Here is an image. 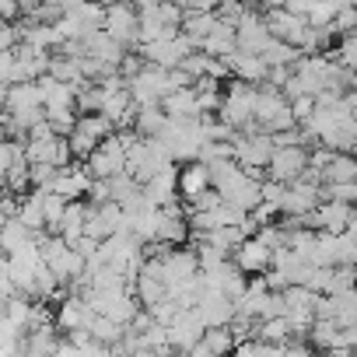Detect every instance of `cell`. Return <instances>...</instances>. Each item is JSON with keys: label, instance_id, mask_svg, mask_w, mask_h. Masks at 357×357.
<instances>
[{"label": "cell", "instance_id": "obj_1", "mask_svg": "<svg viewBox=\"0 0 357 357\" xmlns=\"http://www.w3.org/2000/svg\"><path fill=\"white\" fill-rule=\"evenodd\" d=\"M263 178H266V175H256V172H249V168H242V165L235 161V168H231L225 178H218V183H214V190L221 193L225 204L242 207V211H252V207L263 200Z\"/></svg>", "mask_w": 357, "mask_h": 357}, {"label": "cell", "instance_id": "obj_2", "mask_svg": "<svg viewBox=\"0 0 357 357\" xmlns=\"http://www.w3.org/2000/svg\"><path fill=\"white\" fill-rule=\"evenodd\" d=\"M218 116H221L228 126H235V130H242L245 123H252V119H256V84H249V81H242V77H231L228 91L221 95Z\"/></svg>", "mask_w": 357, "mask_h": 357}, {"label": "cell", "instance_id": "obj_3", "mask_svg": "<svg viewBox=\"0 0 357 357\" xmlns=\"http://www.w3.org/2000/svg\"><path fill=\"white\" fill-rule=\"evenodd\" d=\"M270 154H273V133L266 130H238L235 137V161L256 175H266V165H270Z\"/></svg>", "mask_w": 357, "mask_h": 357}, {"label": "cell", "instance_id": "obj_4", "mask_svg": "<svg viewBox=\"0 0 357 357\" xmlns=\"http://www.w3.org/2000/svg\"><path fill=\"white\" fill-rule=\"evenodd\" d=\"M147 63H154V67H165V70H172V67H178L193 50H200L186 32H178V36H172V39H154V43H137L133 46Z\"/></svg>", "mask_w": 357, "mask_h": 357}, {"label": "cell", "instance_id": "obj_5", "mask_svg": "<svg viewBox=\"0 0 357 357\" xmlns=\"http://www.w3.org/2000/svg\"><path fill=\"white\" fill-rule=\"evenodd\" d=\"M112 39H119L123 46H137L140 43V11L133 0H105V25H102Z\"/></svg>", "mask_w": 357, "mask_h": 357}, {"label": "cell", "instance_id": "obj_6", "mask_svg": "<svg viewBox=\"0 0 357 357\" xmlns=\"http://www.w3.org/2000/svg\"><path fill=\"white\" fill-rule=\"evenodd\" d=\"M322 204V183L312 175H301L294 183H287L284 200H280V218H305Z\"/></svg>", "mask_w": 357, "mask_h": 357}, {"label": "cell", "instance_id": "obj_7", "mask_svg": "<svg viewBox=\"0 0 357 357\" xmlns=\"http://www.w3.org/2000/svg\"><path fill=\"white\" fill-rule=\"evenodd\" d=\"M305 168H308V147L305 144H280L270 154L266 175L277 178V183H294V178L305 175Z\"/></svg>", "mask_w": 357, "mask_h": 357}, {"label": "cell", "instance_id": "obj_8", "mask_svg": "<svg viewBox=\"0 0 357 357\" xmlns=\"http://www.w3.org/2000/svg\"><path fill=\"white\" fill-rule=\"evenodd\" d=\"M193 231H190V214H186V207L183 204H165V207H158V225H154V238L151 242H168V245H186V238H190Z\"/></svg>", "mask_w": 357, "mask_h": 357}, {"label": "cell", "instance_id": "obj_9", "mask_svg": "<svg viewBox=\"0 0 357 357\" xmlns=\"http://www.w3.org/2000/svg\"><path fill=\"white\" fill-rule=\"evenodd\" d=\"M126 88H130V95H133L137 105H161V98L168 95V70L147 63L140 74H133L126 81Z\"/></svg>", "mask_w": 357, "mask_h": 357}, {"label": "cell", "instance_id": "obj_10", "mask_svg": "<svg viewBox=\"0 0 357 357\" xmlns=\"http://www.w3.org/2000/svg\"><path fill=\"white\" fill-rule=\"evenodd\" d=\"M84 161H88V168H91L95 178H109V175L126 172V147H123V140L116 137V130H112Z\"/></svg>", "mask_w": 357, "mask_h": 357}, {"label": "cell", "instance_id": "obj_11", "mask_svg": "<svg viewBox=\"0 0 357 357\" xmlns=\"http://www.w3.org/2000/svg\"><path fill=\"white\" fill-rule=\"evenodd\" d=\"M263 18H266L270 36H277V39L301 50V43L308 36V25H312L308 15H298V11H287V8H270V11H263Z\"/></svg>", "mask_w": 357, "mask_h": 357}, {"label": "cell", "instance_id": "obj_12", "mask_svg": "<svg viewBox=\"0 0 357 357\" xmlns=\"http://www.w3.org/2000/svg\"><path fill=\"white\" fill-rule=\"evenodd\" d=\"M204 322H200V315H197V308L193 305H183L178 308V315L165 326V336H168V347L172 350H186L190 354V347L204 336Z\"/></svg>", "mask_w": 357, "mask_h": 357}, {"label": "cell", "instance_id": "obj_13", "mask_svg": "<svg viewBox=\"0 0 357 357\" xmlns=\"http://www.w3.org/2000/svg\"><path fill=\"white\" fill-rule=\"evenodd\" d=\"M350 218H354V207H350V204H343V200H322L315 211H308V214L301 218V225H308V228H315V231L340 235V231H347Z\"/></svg>", "mask_w": 357, "mask_h": 357}, {"label": "cell", "instance_id": "obj_14", "mask_svg": "<svg viewBox=\"0 0 357 357\" xmlns=\"http://www.w3.org/2000/svg\"><path fill=\"white\" fill-rule=\"evenodd\" d=\"M231 259H235V266H238L242 273L259 277V273H266V270H270V263H273V249H270L259 235H245V238L235 245Z\"/></svg>", "mask_w": 357, "mask_h": 357}, {"label": "cell", "instance_id": "obj_15", "mask_svg": "<svg viewBox=\"0 0 357 357\" xmlns=\"http://www.w3.org/2000/svg\"><path fill=\"white\" fill-rule=\"evenodd\" d=\"M91 183H95V175H91L88 161H84V165H67V168H60L50 190L60 193V197H67V200H81V197H88Z\"/></svg>", "mask_w": 357, "mask_h": 357}, {"label": "cell", "instance_id": "obj_16", "mask_svg": "<svg viewBox=\"0 0 357 357\" xmlns=\"http://www.w3.org/2000/svg\"><path fill=\"white\" fill-rule=\"evenodd\" d=\"M81 43H84V53H88V56H95L98 63H105V67H112V70H119L123 56L130 53V46H123L119 39H112L105 29H98V32L84 36Z\"/></svg>", "mask_w": 357, "mask_h": 357}, {"label": "cell", "instance_id": "obj_17", "mask_svg": "<svg viewBox=\"0 0 357 357\" xmlns=\"http://www.w3.org/2000/svg\"><path fill=\"white\" fill-rule=\"evenodd\" d=\"M140 186H144V193H147V200H151L154 207L175 204V200H178V165H175V161L165 165L161 172H154L147 183H140Z\"/></svg>", "mask_w": 357, "mask_h": 357}, {"label": "cell", "instance_id": "obj_18", "mask_svg": "<svg viewBox=\"0 0 357 357\" xmlns=\"http://www.w3.org/2000/svg\"><path fill=\"white\" fill-rule=\"evenodd\" d=\"M207 190H211V168H207V161L193 158V161H186L183 168H178V200L193 204Z\"/></svg>", "mask_w": 357, "mask_h": 357}, {"label": "cell", "instance_id": "obj_19", "mask_svg": "<svg viewBox=\"0 0 357 357\" xmlns=\"http://www.w3.org/2000/svg\"><path fill=\"white\" fill-rule=\"evenodd\" d=\"M193 308H197V315H200V322H204L207 329H211V326H228V322L235 319V301L225 298V294L214 291V287H207L204 298H200Z\"/></svg>", "mask_w": 357, "mask_h": 357}, {"label": "cell", "instance_id": "obj_20", "mask_svg": "<svg viewBox=\"0 0 357 357\" xmlns=\"http://www.w3.org/2000/svg\"><path fill=\"white\" fill-rule=\"evenodd\" d=\"M95 319V308L81 298V294H67L56 308V329L74 333V329H88V322Z\"/></svg>", "mask_w": 357, "mask_h": 357}, {"label": "cell", "instance_id": "obj_21", "mask_svg": "<svg viewBox=\"0 0 357 357\" xmlns=\"http://www.w3.org/2000/svg\"><path fill=\"white\" fill-rule=\"evenodd\" d=\"M228 70H231V77H242V81H249V84H263V81H266L270 63H266L259 53L235 50V53L228 56Z\"/></svg>", "mask_w": 357, "mask_h": 357}, {"label": "cell", "instance_id": "obj_22", "mask_svg": "<svg viewBox=\"0 0 357 357\" xmlns=\"http://www.w3.org/2000/svg\"><path fill=\"white\" fill-rule=\"evenodd\" d=\"M235 350V333H231V326H211V329H204V336L190 347V354H197V357H214V354H231Z\"/></svg>", "mask_w": 357, "mask_h": 357}, {"label": "cell", "instance_id": "obj_23", "mask_svg": "<svg viewBox=\"0 0 357 357\" xmlns=\"http://www.w3.org/2000/svg\"><path fill=\"white\" fill-rule=\"evenodd\" d=\"M200 50H204V53H211V56H221V60H228V56L238 50L235 25H231V22H225V18H218V25L207 32V39L200 43Z\"/></svg>", "mask_w": 357, "mask_h": 357}, {"label": "cell", "instance_id": "obj_24", "mask_svg": "<svg viewBox=\"0 0 357 357\" xmlns=\"http://www.w3.org/2000/svg\"><path fill=\"white\" fill-rule=\"evenodd\" d=\"M133 294H137V301H140L144 308H151L154 301L168 298V284H165V280H161L154 270L140 266V270L133 273Z\"/></svg>", "mask_w": 357, "mask_h": 357}, {"label": "cell", "instance_id": "obj_25", "mask_svg": "<svg viewBox=\"0 0 357 357\" xmlns=\"http://www.w3.org/2000/svg\"><path fill=\"white\" fill-rule=\"evenodd\" d=\"M67 15L81 25L84 36H91V32H98L105 25V4H102V0H74Z\"/></svg>", "mask_w": 357, "mask_h": 357}, {"label": "cell", "instance_id": "obj_26", "mask_svg": "<svg viewBox=\"0 0 357 357\" xmlns=\"http://www.w3.org/2000/svg\"><path fill=\"white\" fill-rule=\"evenodd\" d=\"M161 109H165L168 116H204V109H200V102H197V91H193V84L168 91V95L161 98Z\"/></svg>", "mask_w": 357, "mask_h": 357}, {"label": "cell", "instance_id": "obj_27", "mask_svg": "<svg viewBox=\"0 0 357 357\" xmlns=\"http://www.w3.org/2000/svg\"><path fill=\"white\" fill-rule=\"evenodd\" d=\"M15 218H18L25 228H32V231H46V214H43V190H32V193L18 197V211H15Z\"/></svg>", "mask_w": 357, "mask_h": 357}, {"label": "cell", "instance_id": "obj_28", "mask_svg": "<svg viewBox=\"0 0 357 357\" xmlns=\"http://www.w3.org/2000/svg\"><path fill=\"white\" fill-rule=\"evenodd\" d=\"M259 56H263L270 67H294V63L301 60V50L291 46V43H284V39H277V36H270V39L263 43Z\"/></svg>", "mask_w": 357, "mask_h": 357}, {"label": "cell", "instance_id": "obj_29", "mask_svg": "<svg viewBox=\"0 0 357 357\" xmlns=\"http://www.w3.org/2000/svg\"><path fill=\"white\" fill-rule=\"evenodd\" d=\"M322 183H357V154L336 151L333 161L322 168Z\"/></svg>", "mask_w": 357, "mask_h": 357}, {"label": "cell", "instance_id": "obj_30", "mask_svg": "<svg viewBox=\"0 0 357 357\" xmlns=\"http://www.w3.org/2000/svg\"><path fill=\"white\" fill-rule=\"evenodd\" d=\"M165 123H168V112L161 105H137V112H133V130L140 137H158L165 130Z\"/></svg>", "mask_w": 357, "mask_h": 357}, {"label": "cell", "instance_id": "obj_31", "mask_svg": "<svg viewBox=\"0 0 357 357\" xmlns=\"http://www.w3.org/2000/svg\"><path fill=\"white\" fill-rule=\"evenodd\" d=\"M36 238V231L32 228H25L15 214L11 218H4V225H0V252H15V249H22L25 242H32Z\"/></svg>", "mask_w": 357, "mask_h": 357}, {"label": "cell", "instance_id": "obj_32", "mask_svg": "<svg viewBox=\"0 0 357 357\" xmlns=\"http://www.w3.org/2000/svg\"><path fill=\"white\" fill-rule=\"evenodd\" d=\"M214 25H218V11H186V15H183V25H178V32H186V36L200 46Z\"/></svg>", "mask_w": 357, "mask_h": 357}, {"label": "cell", "instance_id": "obj_33", "mask_svg": "<svg viewBox=\"0 0 357 357\" xmlns=\"http://www.w3.org/2000/svg\"><path fill=\"white\" fill-rule=\"evenodd\" d=\"M319 144H326V147H333V151L357 154V119H343L336 130H329L326 137H319Z\"/></svg>", "mask_w": 357, "mask_h": 357}, {"label": "cell", "instance_id": "obj_34", "mask_svg": "<svg viewBox=\"0 0 357 357\" xmlns=\"http://www.w3.org/2000/svg\"><path fill=\"white\" fill-rule=\"evenodd\" d=\"M46 74H53V77H60V81H67V84H81V81H84V74H81V56H67V53H53Z\"/></svg>", "mask_w": 357, "mask_h": 357}, {"label": "cell", "instance_id": "obj_35", "mask_svg": "<svg viewBox=\"0 0 357 357\" xmlns=\"http://www.w3.org/2000/svg\"><path fill=\"white\" fill-rule=\"evenodd\" d=\"M56 326H39V329H29L25 333V350L29 354H56Z\"/></svg>", "mask_w": 357, "mask_h": 357}, {"label": "cell", "instance_id": "obj_36", "mask_svg": "<svg viewBox=\"0 0 357 357\" xmlns=\"http://www.w3.org/2000/svg\"><path fill=\"white\" fill-rule=\"evenodd\" d=\"M63 211H67V197H60V193H53V190H43V214H46V231H60Z\"/></svg>", "mask_w": 357, "mask_h": 357}, {"label": "cell", "instance_id": "obj_37", "mask_svg": "<svg viewBox=\"0 0 357 357\" xmlns=\"http://www.w3.org/2000/svg\"><path fill=\"white\" fill-rule=\"evenodd\" d=\"M46 123L53 126V133H70L74 123H77V109L74 105H60V109H46Z\"/></svg>", "mask_w": 357, "mask_h": 357}, {"label": "cell", "instance_id": "obj_38", "mask_svg": "<svg viewBox=\"0 0 357 357\" xmlns=\"http://www.w3.org/2000/svg\"><path fill=\"white\" fill-rule=\"evenodd\" d=\"M322 200H343L357 207V183H322Z\"/></svg>", "mask_w": 357, "mask_h": 357}, {"label": "cell", "instance_id": "obj_39", "mask_svg": "<svg viewBox=\"0 0 357 357\" xmlns=\"http://www.w3.org/2000/svg\"><path fill=\"white\" fill-rule=\"evenodd\" d=\"M0 81H4V84H18V81H25L15 50H0Z\"/></svg>", "mask_w": 357, "mask_h": 357}, {"label": "cell", "instance_id": "obj_40", "mask_svg": "<svg viewBox=\"0 0 357 357\" xmlns=\"http://www.w3.org/2000/svg\"><path fill=\"white\" fill-rule=\"evenodd\" d=\"M291 112H294L298 123H305V119L315 112V95H298V98H291Z\"/></svg>", "mask_w": 357, "mask_h": 357}, {"label": "cell", "instance_id": "obj_41", "mask_svg": "<svg viewBox=\"0 0 357 357\" xmlns=\"http://www.w3.org/2000/svg\"><path fill=\"white\" fill-rule=\"evenodd\" d=\"M18 15H22L18 0H0V22H15Z\"/></svg>", "mask_w": 357, "mask_h": 357}, {"label": "cell", "instance_id": "obj_42", "mask_svg": "<svg viewBox=\"0 0 357 357\" xmlns=\"http://www.w3.org/2000/svg\"><path fill=\"white\" fill-rule=\"evenodd\" d=\"M70 4H74V0H43V8H46L53 18H60L63 11H70Z\"/></svg>", "mask_w": 357, "mask_h": 357}, {"label": "cell", "instance_id": "obj_43", "mask_svg": "<svg viewBox=\"0 0 357 357\" xmlns=\"http://www.w3.org/2000/svg\"><path fill=\"white\" fill-rule=\"evenodd\" d=\"M18 4H22V15H32V11L43 4V0H18Z\"/></svg>", "mask_w": 357, "mask_h": 357}, {"label": "cell", "instance_id": "obj_44", "mask_svg": "<svg viewBox=\"0 0 357 357\" xmlns=\"http://www.w3.org/2000/svg\"><path fill=\"white\" fill-rule=\"evenodd\" d=\"M8 133H11V130H8V119L0 116V140H8Z\"/></svg>", "mask_w": 357, "mask_h": 357}, {"label": "cell", "instance_id": "obj_45", "mask_svg": "<svg viewBox=\"0 0 357 357\" xmlns=\"http://www.w3.org/2000/svg\"><path fill=\"white\" fill-rule=\"evenodd\" d=\"M165 4H183V0H165Z\"/></svg>", "mask_w": 357, "mask_h": 357}, {"label": "cell", "instance_id": "obj_46", "mask_svg": "<svg viewBox=\"0 0 357 357\" xmlns=\"http://www.w3.org/2000/svg\"><path fill=\"white\" fill-rule=\"evenodd\" d=\"M354 294H357V273H354Z\"/></svg>", "mask_w": 357, "mask_h": 357}]
</instances>
